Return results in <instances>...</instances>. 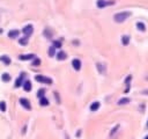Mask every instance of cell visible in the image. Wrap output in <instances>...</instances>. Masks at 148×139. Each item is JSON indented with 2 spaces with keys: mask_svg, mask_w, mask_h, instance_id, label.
Masks as SVG:
<instances>
[{
  "mask_svg": "<svg viewBox=\"0 0 148 139\" xmlns=\"http://www.w3.org/2000/svg\"><path fill=\"white\" fill-rule=\"evenodd\" d=\"M28 39H29V37H24V38H21L20 39V45H27L28 44Z\"/></svg>",
  "mask_w": 148,
  "mask_h": 139,
  "instance_id": "cell-19",
  "label": "cell"
},
{
  "mask_svg": "<svg viewBox=\"0 0 148 139\" xmlns=\"http://www.w3.org/2000/svg\"><path fill=\"white\" fill-rule=\"evenodd\" d=\"M1 79H2L3 82H8V81H10V75H9L8 73H3V74L1 75Z\"/></svg>",
  "mask_w": 148,
  "mask_h": 139,
  "instance_id": "cell-15",
  "label": "cell"
},
{
  "mask_svg": "<svg viewBox=\"0 0 148 139\" xmlns=\"http://www.w3.org/2000/svg\"><path fill=\"white\" fill-rule=\"evenodd\" d=\"M72 66L74 67L75 71H80V70H81V60H80V59H73Z\"/></svg>",
  "mask_w": 148,
  "mask_h": 139,
  "instance_id": "cell-6",
  "label": "cell"
},
{
  "mask_svg": "<svg viewBox=\"0 0 148 139\" xmlns=\"http://www.w3.org/2000/svg\"><path fill=\"white\" fill-rule=\"evenodd\" d=\"M57 58H58V60H65L66 58H67V54H66V52L65 51H59L58 53H57Z\"/></svg>",
  "mask_w": 148,
  "mask_h": 139,
  "instance_id": "cell-8",
  "label": "cell"
},
{
  "mask_svg": "<svg viewBox=\"0 0 148 139\" xmlns=\"http://www.w3.org/2000/svg\"><path fill=\"white\" fill-rule=\"evenodd\" d=\"M136 28H138V30H140V31H146V25L142 23V22H138L136 23Z\"/></svg>",
  "mask_w": 148,
  "mask_h": 139,
  "instance_id": "cell-14",
  "label": "cell"
},
{
  "mask_svg": "<svg viewBox=\"0 0 148 139\" xmlns=\"http://www.w3.org/2000/svg\"><path fill=\"white\" fill-rule=\"evenodd\" d=\"M32 65H34V66H38V65H40V59L35 58L34 61H32Z\"/></svg>",
  "mask_w": 148,
  "mask_h": 139,
  "instance_id": "cell-24",
  "label": "cell"
},
{
  "mask_svg": "<svg viewBox=\"0 0 148 139\" xmlns=\"http://www.w3.org/2000/svg\"><path fill=\"white\" fill-rule=\"evenodd\" d=\"M121 43H123L124 45H127V44L130 43V37H128V36H123V37H121Z\"/></svg>",
  "mask_w": 148,
  "mask_h": 139,
  "instance_id": "cell-17",
  "label": "cell"
},
{
  "mask_svg": "<svg viewBox=\"0 0 148 139\" xmlns=\"http://www.w3.org/2000/svg\"><path fill=\"white\" fill-rule=\"evenodd\" d=\"M128 102H130V100H128L127 97H124V98H120V100L118 101V104H120V105H121V104H127Z\"/></svg>",
  "mask_w": 148,
  "mask_h": 139,
  "instance_id": "cell-18",
  "label": "cell"
},
{
  "mask_svg": "<svg viewBox=\"0 0 148 139\" xmlns=\"http://www.w3.org/2000/svg\"><path fill=\"white\" fill-rule=\"evenodd\" d=\"M0 60H1L3 64H6V65H9L10 61H12L10 58H9L8 56H1V57H0Z\"/></svg>",
  "mask_w": 148,
  "mask_h": 139,
  "instance_id": "cell-12",
  "label": "cell"
},
{
  "mask_svg": "<svg viewBox=\"0 0 148 139\" xmlns=\"http://www.w3.org/2000/svg\"><path fill=\"white\" fill-rule=\"evenodd\" d=\"M119 127H120V126H119V125L117 124V125H116V126H114V127H113V129L111 130V132H110V136H113V134H114V133H116V132H117V131L119 130Z\"/></svg>",
  "mask_w": 148,
  "mask_h": 139,
  "instance_id": "cell-22",
  "label": "cell"
},
{
  "mask_svg": "<svg viewBox=\"0 0 148 139\" xmlns=\"http://www.w3.org/2000/svg\"><path fill=\"white\" fill-rule=\"evenodd\" d=\"M147 126H148V120H147Z\"/></svg>",
  "mask_w": 148,
  "mask_h": 139,
  "instance_id": "cell-32",
  "label": "cell"
},
{
  "mask_svg": "<svg viewBox=\"0 0 148 139\" xmlns=\"http://www.w3.org/2000/svg\"><path fill=\"white\" fill-rule=\"evenodd\" d=\"M53 46H54V47H61V42H59V41H54Z\"/></svg>",
  "mask_w": 148,
  "mask_h": 139,
  "instance_id": "cell-26",
  "label": "cell"
},
{
  "mask_svg": "<svg viewBox=\"0 0 148 139\" xmlns=\"http://www.w3.org/2000/svg\"><path fill=\"white\" fill-rule=\"evenodd\" d=\"M96 66H97V68H98V71H99V72L102 73V72H103V70H104V66H102L101 64H97Z\"/></svg>",
  "mask_w": 148,
  "mask_h": 139,
  "instance_id": "cell-27",
  "label": "cell"
},
{
  "mask_svg": "<svg viewBox=\"0 0 148 139\" xmlns=\"http://www.w3.org/2000/svg\"><path fill=\"white\" fill-rule=\"evenodd\" d=\"M113 3H114L113 0H97V2H96V5H97L98 8H104V7L111 6Z\"/></svg>",
  "mask_w": 148,
  "mask_h": 139,
  "instance_id": "cell-3",
  "label": "cell"
},
{
  "mask_svg": "<svg viewBox=\"0 0 148 139\" xmlns=\"http://www.w3.org/2000/svg\"><path fill=\"white\" fill-rule=\"evenodd\" d=\"M22 86H23V89H24L25 92H30V90H31V82H30L29 80L24 81V82L22 83Z\"/></svg>",
  "mask_w": 148,
  "mask_h": 139,
  "instance_id": "cell-9",
  "label": "cell"
},
{
  "mask_svg": "<svg viewBox=\"0 0 148 139\" xmlns=\"http://www.w3.org/2000/svg\"><path fill=\"white\" fill-rule=\"evenodd\" d=\"M35 58V54L30 53V54H20L18 56V59L20 60H31Z\"/></svg>",
  "mask_w": 148,
  "mask_h": 139,
  "instance_id": "cell-7",
  "label": "cell"
},
{
  "mask_svg": "<svg viewBox=\"0 0 148 139\" xmlns=\"http://www.w3.org/2000/svg\"><path fill=\"white\" fill-rule=\"evenodd\" d=\"M44 94H45V89H39L38 93H37V96L39 98H42V97H44Z\"/></svg>",
  "mask_w": 148,
  "mask_h": 139,
  "instance_id": "cell-21",
  "label": "cell"
},
{
  "mask_svg": "<svg viewBox=\"0 0 148 139\" xmlns=\"http://www.w3.org/2000/svg\"><path fill=\"white\" fill-rule=\"evenodd\" d=\"M35 79H36L37 82H42V83H46V85H51V83H52V79H51V78L45 76V75H42V74L36 75Z\"/></svg>",
  "mask_w": 148,
  "mask_h": 139,
  "instance_id": "cell-2",
  "label": "cell"
},
{
  "mask_svg": "<svg viewBox=\"0 0 148 139\" xmlns=\"http://www.w3.org/2000/svg\"><path fill=\"white\" fill-rule=\"evenodd\" d=\"M22 85V78L20 76V78H17V80H16V82H15V87L17 88V87H20Z\"/></svg>",
  "mask_w": 148,
  "mask_h": 139,
  "instance_id": "cell-23",
  "label": "cell"
},
{
  "mask_svg": "<svg viewBox=\"0 0 148 139\" xmlns=\"http://www.w3.org/2000/svg\"><path fill=\"white\" fill-rule=\"evenodd\" d=\"M80 133H81V131H80V130H79V131H77V132H76V137H80V136H81V134H80Z\"/></svg>",
  "mask_w": 148,
  "mask_h": 139,
  "instance_id": "cell-28",
  "label": "cell"
},
{
  "mask_svg": "<svg viewBox=\"0 0 148 139\" xmlns=\"http://www.w3.org/2000/svg\"><path fill=\"white\" fill-rule=\"evenodd\" d=\"M142 93H143V94H148V90H143Z\"/></svg>",
  "mask_w": 148,
  "mask_h": 139,
  "instance_id": "cell-29",
  "label": "cell"
},
{
  "mask_svg": "<svg viewBox=\"0 0 148 139\" xmlns=\"http://www.w3.org/2000/svg\"><path fill=\"white\" fill-rule=\"evenodd\" d=\"M0 110H1V111H6V103H5L3 101L0 102Z\"/></svg>",
  "mask_w": 148,
  "mask_h": 139,
  "instance_id": "cell-25",
  "label": "cell"
},
{
  "mask_svg": "<svg viewBox=\"0 0 148 139\" xmlns=\"http://www.w3.org/2000/svg\"><path fill=\"white\" fill-rule=\"evenodd\" d=\"M66 139H69V138H68V136H66Z\"/></svg>",
  "mask_w": 148,
  "mask_h": 139,
  "instance_id": "cell-31",
  "label": "cell"
},
{
  "mask_svg": "<svg viewBox=\"0 0 148 139\" xmlns=\"http://www.w3.org/2000/svg\"><path fill=\"white\" fill-rule=\"evenodd\" d=\"M18 34H20V31L18 30H10L9 32H8V37L9 38H16L17 36H18Z\"/></svg>",
  "mask_w": 148,
  "mask_h": 139,
  "instance_id": "cell-11",
  "label": "cell"
},
{
  "mask_svg": "<svg viewBox=\"0 0 148 139\" xmlns=\"http://www.w3.org/2000/svg\"><path fill=\"white\" fill-rule=\"evenodd\" d=\"M20 103H21V105H23L27 110H30L31 109V105H30V102L27 100V98H24V97H22V98H20Z\"/></svg>",
  "mask_w": 148,
  "mask_h": 139,
  "instance_id": "cell-5",
  "label": "cell"
},
{
  "mask_svg": "<svg viewBox=\"0 0 148 139\" xmlns=\"http://www.w3.org/2000/svg\"><path fill=\"white\" fill-rule=\"evenodd\" d=\"M39 104L42 105V107H46V105H49V101H47V98L44 96V97H42V98H39Z\"/></svg>",
  "mask_w": 148,
  "mask_h": 139,
  "instance_id": "cell-13",
  "label": "cell"
},
{
  "mask_svg": "<svg viewBox=\"0 0 148 139\" xmlns=\"http://www.w3.org/2000/svg\"><path fill=\"white\" fill-rule=\"evenodd\" d=\"M22 31H23V34L25 35V37H29V36L32 34L34 28H32V25H31V24H28V25H25V27L22 29Z\"/></svg>",
  "mask_w": 148,
  "mask_h": 139,
  "instance_id": "cell-4",
  "label": "cell"
},
{
  "mask_svg": "<svg viewBox=\"0 0 148 139\" xmlns=\"http://www.w3.org/2000/svg\"><path fill=\"white\" fill-rule=\"evenodd\" d=\"M99 107H101V103L99 102H92L91 104H90V110L91 111H96V110H98L99 109Z\"/></svg>",
  "mask_w": 148,
  "mask_h": 139,
  "instance_id": "cell-10",
  "label": "cell"
},
{
  "mask_svg": "<svg viewBox=\"0 0 148 139\" xmlns=\"http://www.w3.org/2000/svg\"><path fill=\"white\" fill-rule=\"evenodd\" d=\"M44 36H45V37H47V38H51V37H52V31H51L50 29H47V28H46V29L44 30Z\"/></svg>",
  "mask_w": 148,
  "mask_h": 139,
  "instance_id": "cell-16",
  "label": "cell"
},
{
  "mask_svg": "<svg viewBox=\"0 0 148 139\" xmlns=\"http://www.w3.org/2000/svg\"><path fill=\"white\" fill-rule=\"evenodd\" d=\"M143 139H148V136H146V137H145V138H143Z\"/></svg>",
  "mask_w": 148,
  "mask_h": 139,
  "instance_id": "cell-30",
  "label": "cell"
},
{
  "mask_svg": "<svg viewBox=\"0 0 148 139\" xmlns=\"http://www.w3.org/2000/svg\"><path fill=\"white\" fill-rule=\"evenodd\" d=\"M131 13L130 12H120V13H117L114 16H113V20L117 22V23H121L124 22L127 17H130Z\"/></svg>",
  "mask_w": 148,
  "mask_h": 139,
  "instance_id": "cell-1",
  "label": "cell"
},
{
  "mask_svg": "<svg viewBox=\"0 0 148 139\" xmlns=\"http://www.w3.org/2000/svg\"><path fill=\"white\" fill-rule=\"evenodd\" d=\"M54 50H56L54 46H51V47L49 49V52H47V53H49L50 57H53V56H54Z\"/></svg>",
  "mask_w": 148,
  "mask_h": 139,
  "instance_id": "cell-20",
  "label": "cell"
}]
</instances>
